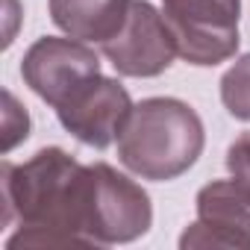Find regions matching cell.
<instances>
[{
	"label": "cell",
	"instance_id": "obj_4",
	"mask_svg": "<svg viewBox=\"0 0 250 250\" xmlns=\"http://www.w3.org/2000/svg\"><path fill=\"white\" fill-rule=\"evenodd\" d=\"M153 224V206L147 191L106 162L88 165V241L130 244L142 238Z\"/></svg>",
	"mask_w": 250,
	"mask_h": 250
},
{
	"label": "cell",
	"instance_id": "obj_1",
	"mask_svg": "<svg viewBox=\"0 0 250 250\" xmlns=\"http://www.w3.org/2000/svg\"><path fill=\"white\" fill-rule=\"evenodd\" d=\"M3 215L0 224L18 229L6 250L30 247H94L85 232L88 221V165L62 147H42L27 162L0 165Z\"/></svg>",
	"mask_w": 250,
	"mask_h": 250
},
{
	"label": "cell",
	"instance_id": "obj_7",
	"mask_svg": "<svg viewBox=\"0 0 250 250\" xmlns=\"http://www.w3.org/2000/svg\"><path fill=\"white\" fill-rule=\"evenodd\" d=\"M180 247H244L250 250V186L229 177L197 191V221L180 235Z\"/></svg>",
	"mask_w": 250,
	"mask_h": 250
},
{
	"label": "cell",
	"instance_id": "obj_13",
	"mask_svg": "<svg viewBox=\"0 0 250 250\" xmlns=\"http://www.w3.org/2000/svg\"><path fill=\"white\" fill-rule=\"evenodd\" d=\"M6 21H9V27H6V39H3V47H9V44L15 42V21H18V0H6Z\"/></svg>",
	"mask_w": 250,
	"mask_h": 250
},
{
	"label": "cell",
	"instance_id": "obj_10",
	"mask_svg": "<svg viewBox=\"0 0 250 250\" xmlns=\"http://www.w3.org/2000/svg\"><path fill=\"white\" fill-rule=\"evenodd\" d=\"M221 103L224 109L250 124V53L238 56L221 77Z\"/></svg>",
	"mask_w": 250,
	"mask_h": 250
},
{
	"label": "cell",
	"instance_id": "obj_9",
	"mask_svg": "<svg viewBox=\"0 0 250 250\" xmlns=\"http://www.w3.org/2000/svg\"><path fill=\"white\" fill-rule=\"evenodd\" d=\"M133 0H47L50 21L71 39L85 44H106L130 15Z\"/></svg>",
	"mask_w": 250,
	"mask_h": 250
},
{
	"label": "cell",
	"instance_id": "obj_11",
	"mask_svg": "<svg viewBox=\"0 0 250 250\" xmlns=\"http://www.w3.org/2000/svg\"><path fill=\"white\" fill-rule=\"evenodd\" d=\"M30 136V115L12 91H3V153L15 150Z\"/></svg>",
	"mask_w": 250,
	"mask_h": 250
},
{
	"label": "cell",
	"instance_id": "obj_5",
	"mask_svg": "<svg viewBox=\"0 0 250 250\" xmlns=\"http://www.w3.org/2000/svg\"><path fill=\"white\" fill-rule=\"evenodd\" d=\"M21 77L47 106H65L77 91L100 77V56L91 44L71 36H44L21 59Z\"/></svg>",
	"mask_w": 250,
	"mask_h": 250
},
{
	"label": "cell",
	"instance_id": "obj_12",
	"mask_svg": "<svg viewBox=\"0 0 250 250\" xmlns=\"http://www.w3.org/2000/svg\"><path fill=\"white\" fill-rule=\"evenodd\" d=\"M227 171H229V177L250 186V133H241L227 147Z\"/></svg>",
	"mask_w": 250,
	"mask_h": 250
},
{
	"label": "cell",
	"instance_id": "obj_8",
	"mask_svg": "<svg viewBox=\"0 0 250 250\" xmlns=\"http://www.w3.org/2000/svg\"><path fill=\"white\" fill-rule=\"evenodd\" d=\"M133 97L115 77H97L83 91H77L65 106L56 109L59 124L83 145L106 150L118 142L124 124L133 112Z\"/></svg>",
	"mask_w": 250,
	"mask_h": 250
},
{
	"label": "cell",
	"instance_id": "obj_2",
	"mask_svg": "<svg viewBox=\"0 0 250 250\" xmlns=\"http://www.w3.org/2000/svg\"><path fill=\"white\" fill-rule=\"evenodd\" d=\"M118 159L130 174L168 183L183 177L203 153L206 130L194 106L180 97H145L118 136Z\"/></svg>",
	"mask_w": 250,
	"mask_h": 250
},
{
	"label": "cell",
	"instance_id": "obj_3",
	"mask_svg": "<svg viewBox=\"0 0 250 250\" xmlns=\"http://www.w3.org/2000/svg\"><path fill=\"white\" fill-rule=\"evenodd\" d=\"M177 56L194 68H215L238 50L241 0H162Z\"/></svg>",
	"mask_w": 250,
	"mask_h": 250
},
{
	"label": "cell",
	"instance_id": "obj_6",
	"mask_svg": "<svg viewBox=\"0 0 250 250\" xmlns=\"http://www.w3.org/2000/svg\"><path fill=\"white\" fill-rule=\"evenodd\" d=\"M100 50L121 77H136V80L159 77L177 59L174 33L162 9H156L147 0H133L121 33L106 44H100Z\"/></svg>",
	"mask_w": 250,
	"mask_h": 250
}]
</instances>
